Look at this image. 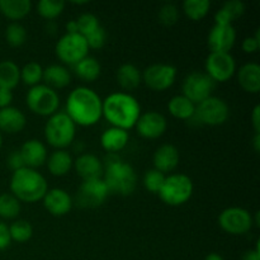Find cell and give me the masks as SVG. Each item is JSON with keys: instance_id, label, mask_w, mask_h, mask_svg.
Masks as SVG:
<instances>
[{"instance_id": "cell-1", "label": "cell", "mask_w": 260, "mask_h": 260, "mask_svg": "<svg viewBox=\"0 0 260 260\" xmlns=\"http://www.w3.org/2000/svg\"><path fill=\"white\" fill-rule=\"evenodd\" d=\"M103 99L88 86H78L70 91L66 101V112L76 126L91 127L101 121Z\"/></svg>"}, {"instance_id": "cell-2", "label": "cell", "mask_w": 260, "mask_h": 260, "mask_svg": "<svg viewBox=\"0 0 260 260\" xmlns=\"http://www.w3.org/2000/svg\"><path fill=\"white\" fill-rule=\"evenodd\" d=\"M102 116L111 127L128 131L136 126L137 119L141 116V106L132 94L116 91L103 99Z\"/></svg>"}, {"instance_id": "cell-3", "label": "cell", "mask_w": 260, "mask_h": 260, "mask_svg": "<svg viewBox=\"0 0 260 260\" xmlns=\"http://www.w3.org/2000/svg\"><path fill=\"white\" fill-rule=\"evenodd\" d=\"M104 173L102 179L108 188L109 194L131 196L137 187V174L134 167L119 159L116 154H108L106 157Z\"/></svg>"}, {"instance_id": "cell-4", "label": "cell", "mask_w": 260, "mask_h": 260, "mask_svg": "<svg viewBox=\"0 0 260 260\" xmlns=\"http://www.w3.org/2000/svg\"><path fill=\"white\" fill-rule=\"evenodd\" d=\"M10 193L17 198L19 202L36 203L42 201L48 190V184L46 178L30 168L13 172L10 178Z\"/></svg>"}, {"instance_id": "cell-5", "label": "cell", "mask_w": 260, "mask_h": 260, "mask_svg": "<svg viewBox=\"0 0 260 260\" xmlns=\"http://www.w3.org/2000/svg\"><path fill=\"white\" fill-rule=\"evenodd\" d=\"M76 136V124L65 112H56L45 126V137L56 150H65L73 145Z\"/></svg>"}, {"instance_id": "cell-6", "label": "cell", "mask_w": 260, "mask_h": 260, "mask_svg": "<svg viewBox=\"0 0 260 260\" xmlns=\"http://www.w3.org/2000/svg\"><path fill=\"white\" fill-rule=\"evenodd\" d=\"M193 190L194 185L192 179L183 173H175L165 177L164 184L157 194L165 205L178 207L192 198Z\"/></svg>"}, {"instance_id": "cell-7", "label": "cell", "mask_w": 260, "mask_h": 260, "mask_svg": "<svg viewBox=\"0 0 260 260\" xmlns=\"http://www.w3.org/2000/svg\"><path fill=\"white\" fill-rule=\"evenodd\" d=\"M25 102L30 112L42 117H51L60 107V96L57 91L45 84L29 88L25 95Z\"/></svg>"}, {"instance_id": "cell-8", "label": "cell", "mask_w": 260, "mask_h": 260, "mask_svg": "<svg viewBox=\"0 0 260 260\" xmlns=\"http://www.w3.org/2000/svg\"><path fill=\"white\" fill-rule=\"evenodd\" d=\"M55 51L61 62L74 66L88 56L89 47L85 38L79 33H65L58 38Z\"/></svg>"}, {"instance_id": "cell-9", "label": "cell", "mask_w": 260, "mask_h": 260, "mask_svg": "<svg viewBox=\"0 0 260 260\" xmlns=\"http://www.w3.org/2000/svg\"><path fill=\"white\" fill-rule=\"evenodd\" d=\"M230 116V108L223 99L218 96L211 95L210 98L196 106L194 116L192 119H196L200 124L205 126H221L228 121Z\"/></svg>"}, {"instance_id": "cell-10", "label": "cell", "mask_w": 260, "mask_h": 260, "mask_svg": "<svg viewBox=\"0 0 260 260\" xmlns=\"http://www.w3.org/2000/svg\"><path fill=\"white\" fill-rule=\"evenodd\" d=\"M218 225L230 235H245L253 228V215L243 207L225 208L218 216Z\"/></svg>"}, {"instance_id": "cell-11", "label": "cell", "mask_w": 260, "mask_h": 260, "mask_svg": "<svg viewBox=\"0 0 260 260\" xmlns=\"http://www.w3.org/2000/svg\"><path fill=\"white\" fill-rule=\"evenodd\" d=\"M141 75L147 88L154 91H164L174 85L178 70L169 63H154L147 66Z\"/></svg>"}, {"instance_id": "cell-12", "label": "cell", "mask_w": 260, "mask_h": 260, "mask_svg": "<svg viewBox=\"0 0 260 260\" xmlns=\"http://www.w3.org/2000/svg\"><path fill=\"white\" fill-rule=\"evenodd\" d=\"M213 90H215V81L206 73L194 71L185 76L183 80L182 95L189 99L196 106L205 99L210 98Z\"/></svg>"}, {"instance_id": "cell-13", "label": "cell", "mask_w": 260, "mask_h": 260, "mask_svg": "<svg viewBox=\"0 0 260 260\" xmlns=\"http://www.w3.org/2000/svg\"><path fill=\"white\" fill-rule=\"evenodd\" d=\"M205 70L215 83H226L235 75L236 61L230 52H210Z\"/></svg>"}, {"instance_id": "cell-14", "label": "cell", "mask_w": 260, "mask_h": 260, "mask_svg": "<svg viewBox=\"0 0 260 260\" xmlns=\"http://www.w3.org/2000/svg\"><path fill=\"white\" fill-rule=\"evenodd\" d=\"M109 192L102 178L83 180L75 196V202L81 208H95L103 205Z\"/></svg>"}, {"instance_id": "cell-15", "label": "cell", "mask_w": 260, "mask_h": 260, "mask_svg": "<svg viewBox=\"0 0 260 260\" xmlns=\"http://www.w3.org/2000/svg\"><path fill=\"white\" fill-rule=\"evenodd\" d=\"M135 127L141 137L147 140H155L161 137L167 132L168 121L164 114L156 111H149L141 113Z\"/></svg>"}, {"instance_id": "cell-16", "label": "cell", "mask_w": 260, "mask_h": 260, "mask_svg": "<svg viewBox=\"0 0 260 260\" xmlns=\"http://www.w3.org/2000/svg\"><path fill=\"white\" fill-rule=\"evenodd\" d=\"M236 42V30L234 25L215 24L207 37L211 52H230Z\"/></svg>"}, {"instance_id": "cell-17", "label": "cell", "mask_w": 260, "mask_h": 260, "mask_svg": "<svg viewBox=\"0 0 260 260\" xmlns=\"http://www.w3.org/2000/svg\"><path fill=\"white\" fill-rule=\"evenodd\" d=\"M42 202L46 210L56 217H62V216L68 215L74 205L71 196L61 188L48 189L43 197Z\"/></svg>"}, {"instance_id": "cell-18", "label": "cell", "mask_w": 260, "mask_h": 260, "mask_svg": "<svg viewBox=\"0 0 260 260\" xmlns=\"http://www.w3.org/2000/svg\"><path fill=\"white\" fill-rule=\"evenodd\" d=\"M74 168L83 180L99 179L103 177V161L94 154L83 152L74 160Z\"/></svg>"}, {"instance_id": "cell-19", "label": "cell", "mask_w": 260, "mask_h": 260, "mask_svg": "<svg viewBox=\"0 0 260 260\" xmlns=\"http://www.w3.org/2000/svg\"><path fill=\"white\" fill-rule=\"evenodd\" d=\"M19 151L23 157L25 168H30V169L37 170V168H41L42 165H45L46 161H47V147H46V145L43 144L42 141H40V140H28V141H25L24 144L22 145Z\"/></svg>"}, {"instance_id": "cell-20", "label": "cell", "mask_w": 260, "mask_h": 260, "mask_svg": "<svg viewBox=\"0 0 260 260\" xmlns=\"http://www.w3.org/2000/svg\"><path fill=\"white\" fill-rule=\"evenodd\" d=\"M180 160L179 150L172 144H164L159 146L155 151L152 162H154V169L159 170L160 173H172L178 167Z\"/></svg>"}, {"instance_id": "cell-21", "label": "cell", "mask_w": 260, "mask_h": 260, "mask_svg": "<svg viewBox=\"0 0 260 260\" xmlns=\"http://www.w3.org/2000/svg\"><path fill=\"white\" fill-rule=\"evenodd\" d=\"M27 124L25 114L15 107H7L0 109V132L15 135L22 132Z\"/></svg>"}, {"instance_id": "cell-22", "label": "cell", "mask_w": 260, "mask_h": 260, "mask_svg": "<svg viewBox=\"0 0 260 260\" xmlns=\"http://www.w3.org/2000/svg\"><path fill=\"white\" fill-rule=\"evenodd\" d=\"M128 140V131L117 127H109L102 134L101 145L108 154H117L127 146Z\"/></svg>"}, {"instance_id": "cell-23", "label": "cell", "mask_w": 260, "mask_h": 260, "mask_svg": "<svg viewBox=\"0 0 260 260\" xmlns=\"http://www.w3.org/2000/svg\"><path fill=\"white\" fill-rule=\"evenodd\" d=\"M238 83L245 91L258 94L260 91V66L248 62L238 70Z\"/></svg>"}, {"instance_id": "cell-24", "label": "cell", "mask_w": 260, "mask_h": 260, "mask_svg": "<svg viewBox=\"0 0 260 260\" xmlns=\"http://www.w3.org/2000/svg\"><path fill=\"white\" fill-rule=\"evenodd\" d=\"M45 85L50 86L51 89H63L71 83V74L63 65L52 63L43 69V78Z\"/></svg>"}, {"instance_id": "cell-25", "label": "cell", "mask_w": 260, "mask_h": 260, "mask_svg": "<svg viewBox=\"0 0 260 260\" xmlns=\"http://www.w3.org/2000/svg\"><path fill=\"white\" fill-rule=\"evenodd\" d=\"M117 83L124 91H132L142 83L141 71L134 63H123L118 68L116 74Z\"/></svg>"}, {"instance_id": "cell-26", "label": "cell", "mask_w": 260, "mask_h": 260, "mask_svg": "<svg viewBox=\"0 0 260 260\" xmlns=\"http://www.w3.org/2000/svg\"><path fill=\"white\" fill-rule=\"evenodd\" d=\"M245 13V4L240 0H230L222 5L215 14V24L233 25L236 19L241 18Z\"/></svg>"}, {"instance_id": "cell-27", "label": "cell", "mask_w": 260, "mask_h": 260, "mask_svg": "<svg viewBox=\"0 0 260 260\" xmlns=\"http://www.w3.org/2000/svg\"><path fill=\"white\" fill-rule=\"evenodd\" d=\"M30 10V0H0V13L13 22H18L25 18Z\"/></svg>"}, {"instance_id": "cell-28", "label": "cell", "mask_w": 260, "mask_h": 260, "mask_svg": "<svg viewBox=\"0 0 260 260\" xmlns=\"http://www.w3.org/2000/svg\"><path fill=\"white\" fill-rule=\"evenodd\" d=\"M74 167V160L66 150H56L47 157L48 172L53 177H63Z\"/></svg>"}, {"instance_id": "cell-29", "label": "cell", "mask_w": 260, "mask_h": 260, "mask_svg": "<svg viewBox=\"0 0 260 260\" xmlns=\"http://www.w3.org/2000/svg\"><path fill=\"white\" fill-rule=\"evenodd\" d=\"M168 111L174 118L182 121H190L194 116L196 104L192 103L184 95H175L168 103Z\"/></svg>"}, {"instance_id": "cell-30", "label": "cell", "mask_w": 260, "mask_h": 260, "mask_svg": "<svg viewBox=\"0 0 260 260\" xmlns=\"http://www.w3.org/2000/svg\"><path fill=\"white\" fill-rule=\"evenodd\" d=\"M74 71L80 80L85 83H94L101 76L102 66L95 57L86 56L74 65Z\"/></svg>"}, {"instance_id": "cell-31", "label": "cell", "mask_w": 260, "mask_h": 260, "mask_svg": "<svg viewBox=\"0 0 260 260\" xmlns=\"http://www.w3.org/2000/svg\"><path fill=\"white\" fill-rule=\"evenodd\" d=\"M20 83V68L14 61L0 62V89L13 90Z\"/></svg>"}, {"instance_id": "cell-32", "label": "cell", "mask_w": 260, "mask_h": 260, "mask_svg": "<svg viewBox=\"0 0 260 260\" xmlns=\"http://www.w3.org/2000/svg\"><path fill=\"white\" fill-rule=\"evenodd\" d=\"M22 205L12 193L0 194V217L4 220H14L19 216Z\"/></svg>"}, {"instance_id": "cell-33", "label": "cell", "mask_w": 260, "mask_h": 260, "mask_svg": "<svg viewBox=\"0 0 260 260\" xmlns=\"http://www.w3.org/2000/svg\"><path fill=\"white\" fill-rule=\"evenodd\" d=\"M211 8L210 0H185L183 3V12L189 19L202 20L208 14Z\"/></svg>"}, {"instance_id": "cell-34", "label": "cell", "mask_w": 260, "mask_h": 260, "mask_svg": "<svg viewBox=\"0 0 260 260\" xmlns=\"http://www.w3.org/2000/svg\"><path fill=\"white\" fill-rule=\"evenodd\" d=\"M43 78V68L40 63L30 61V62L25 63L22 69H20V81L24 85L33 86L40 85Z\"/></svg>"}, {"instance_id": "cell-35", "label": "cell", "mask_w": 260, "mask_h": 260, "mask_svg": "<svg viewBox=\"0 0 260 260\" xmlns=\"http://www.w3.org/2000/svg\"><path fill=\"white\" fill-rule=\"evenodd\" d=\"M65 2L62 0H41L37 3V12L43 19L53 20L62 14Z\"/></svg>"}, {"instance_id": "cell-36", "label": "cell", "mask_w": 260, "mask_h": 260, "mask_svg": "<svg viewBox=\"0 0 260 260\" xmlns=\"http://www.w3.org/2000/svg\"><path fill=\"white\" fill-rule=\"evenodd\" d=\"M9 233L12 241L15 243H27L33 235V228L29 221L17 220L9 226Z\"/></svg>"}, {"instance_id": "cell-37", "label": "cell", "mask_w": 260, "mask_h": 260, "mask_svg": "<svg viewBox=\"0 0 260 260\" xmlns=\"http://www.w3.org/2000/svg\"><path fill=\"white\" fill-rule=\"evenodd\" d=\"M5 40L12 47H20L27 41V29L18 22L10 23L5 29Z\"/></svg>"}, {"instance_id": "cell-38", "label": "cell", "mask_w": 260, "mask_h": 260, "mask_svg": "<svg viewBox=\"0 0 260 260\" xmlns=\"http://www.w3.org/2000/svg\"><path fill=\"white\" fill-rule=\"evenodd\" d=\"M167 175L160 173L159 170L156 169H150L145 173L144 179H142V183H144L145 189L149 190L150 193H154V194H157L161 189L162 184H164V180Z\"/></svg>"}, {"instance_id": "cell-39", "label": "cell", "mask_w": 260, "mask_h": 260, "mask_svg": "<svg viewBox=\"0 0 260 260\" xmlns=\"http://www.w3.org/2000/svg\"><path fill=\"white\" fill-rule=\"evenodd\" d=\"M76 23H78L79 35L83 36L84 38L101 27L98 17H95V15L91 14V13H84V14H81L80 17L76 19Z\"/></svg>"}, {"instance_id": "cell-40", "label": "cell", "mask_w": 260, "mask_h": 260, "mask_svg": "<svg viewBox=\"0 0 260 260\" xmlns=\"http://www.w3.org/2000/svg\"><path fill=\"white\" fill-rule=\"evenodd\" d=\"M157 18H159V22L162 25L172 27L179 20V10H178L177 5L172 4V3H167L159 9Z\"/></svg>"}, {"instance_id": "cell-41", "label": "cell", "mask_w": 260, "mask_h": 260, "mask_svg": "<svg viewBox=\"0 0 260 260\" xmlns=\"http://www.w3.org/2000/svg\"><path fill=\"white\" fill-rule=\"evenodd\" d=\"M86 43H88L89 50L93 48V50H101L104 45H106L107 41V32L103 27H99L98 29L94 30L93 33H90L89 36L85 37Z\"/></svg>"}, {"instance_id": "cell-42", "label": "cell", "mask_w": 260, "mask_h": 260, "mask_svg": "<svg viewBox=\"0 0 260 260\" xmlns=\"http://www.w3.org/2000/svg\"><path fill=\"white\" fill-rule=\"evenodd\" d=\"M243 51L245 53H255L258 52L260 48V37H259V30H256L255 35L250 36V37H246L243 41Z\"/></svg>"}, {"instance_id": "cell-43", "label": "cell", "mask_w": 260, "mask_h": 260, "mask_svg": "<svg viewBox=\"0 0 260 260\" xmlns=\"http://www.w3.org/2000/svg\"><path fill=\"white\" fill-rule=\"evenodd\" d=\"M7 164L9 167L10 170L13 172H17V170L22 169V168H25L24 161H23V157L20 155L19 150H14V151L10 152L7 157Z\"/></svg>"}, {"instance_id": "cell-44", "label": "cell", "mask_w": 260, "mask_h": 260, "mask_svg": "<svg viewBox=\"0 0 260 260\" xmlns=\"http://www.w3.org/2000/svg\"><path fill=\"white\" fill-rule=\"evenodd\" d=\"M10 243H12V238H10L9 226L0 221V251L9 248Z\"/></svg>"}, {"instance_id": "cell-45", "label": "cell", "mask_w": 260, "mask_h": 260, "mask_svg": "<svg viewBox=\"0 0 260 260\" xmlns=\"http://www.w3.org/2000/svg\"><path fill=\"white\" fill-rule=\"evenodd\" d=\"M13 102V91L7 89H0V109L10 107Z\"/></svg>"}, {"instance_id": "cell-46", "label": "cell", "mask_w": 260, "mask_h": 260, "mask_svg": "<svg viewBox=\"0 0 260 260\" xmlns=\"http://www.w3.org/2000/svg\"><path fill=\"white\" fill-rule=\"evenodd\" d=\"M251 123L255 134H260V106L254 107L251 112Z\"/></svg>"}, {"instance_id": "cell-47", "label": "cell", "mask_w": 260, "mask_h": 260, "mask_svg": "<svg viewBox=\"0 0 260 260\" xmlns=\"http://www.w3.org/2000/svg\"><path fill=\"white\" fill-rule=\"evenodd\" d=\"M241 260H260V250H259V241L256 244L255 249H251V250L246 251L243 255V259Z\"/></svg>"}, {"instance_id": "cell-48", "label": "cell", "mask_w": 260, "mask_h": 260, "mask_svg": "<svg viewBox=\"0 0 260 260\" xmlns=\"http://www.w3.org/2000/svg\"><path fill=\"white\" fill-rule=\"evenodd\" d=\"M45 28H46V32H47L50 36H55L58 29L57 24H56L53 20H47V24H46Z\"/></svg>"}, {"instance_id": "cell-49", "label": "cell", "mask_w": 260, "mask_h": 260, "mask_svg": "<svg viewBox=\"0 0 260 260\" xmlns=\"http://www.w3.org/2000/svg\"><path fill=\"white\" fill-rule=\"evenodd\" d=\"M66 33H71V35H74V33H79L76 19L69 20V22L66 23Z\"/></svg>"}, {"instance_id": "cell-50", "label": "cell", "mask_w": 260, "mask_h": 260, "mask_svg": "<svg viewBox=\"0 0 260 260\" xmlns=\"http://www.w3.org/2000/svg\"><path fill=\"white\" fill-rule=\"evenodd\" d=\"M253 147L255 150V152L260 151V134H255V136H254Z\"/></svg>"}, {"instance_id": "cell-51", "label": "cell", "mask_w": 260, "mask_h": 260, "mask_svg": "<svg viewBox=\"0 0 260 260\" xmlns=\"http://www.w3.org/2000/svg\"><path fill=\"white\" fill-rule=\"evenodd\" d=\"M205 260H225L220 254L217 253H210L207 256H206Z\"/></svg>"}, {"instance_id": "cell-52", "label": "cell", "mask_w": 260, "mask_h": 260, "mask_svg": "<svg viewBox=\"0 0 260 260\" xmlns=\"http://www.w3.org/2000/svg\"><path fill=\"white\" fill-rule=\"evenodd\" d=\"M73 144H75V145H74V147H75L76 151H78L79 154H83V151H84L83 141H74Z\"/></svg>"}, {"instance_id": "cell-53", "label": "cell", "mask_w": 260, "mask_h": 260, "mask_svg": "<svg viewBox=\"0 0 260 260\" xmlns=\"http://www.w3.org/2000/svg\"><path fill=\"white\" fill-rule=\"evenodd\" d=\"M73 4H75V5H85V4H88V2H73Z\"/></svg>"}, {"instance_id": "cell-54", "label": "cell", "mask_w": 260, "mask_h": 260, "mask_svg": "<svg viewBox=\"0 0 260 260\" xmlns=\"http://www.w3.org/2000/svg\"><path fill=\"white\" fill-rule=\"evenodd\" d=\"M3 146V136H2V132H0V150H2Z\"/></svg>"}]
</instances>
